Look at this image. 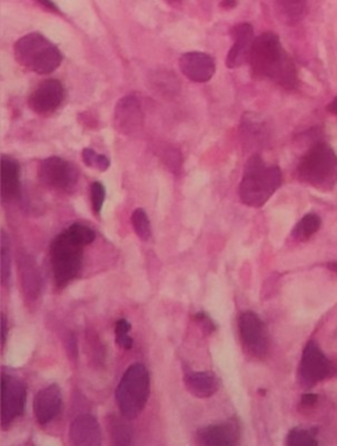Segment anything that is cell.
Listing matches in <instances>:
<instances>
[{"instance_id": "6da1fadb", "label": "cell", "mask_w": 337, "mask_h": 446, "mask_svg": "<svg viewBox=\"0 0 337 446\" xmlns=\"http://www.w3.org/2000/svg\"><path fill=\"white\" fill-rule=\"evenodd\" d=\"M248 62L253 75L257 79H267L285 89L297 87L295 64L284 50L279 35L266 32L255 38Z\"/></svg>"}, {"instance_id": "7a4b0ae2", "label": "cell", "mask_w": 337, "mask_h": 446, "mask_svg": "<svg viewBox=\"0 0 337 446\" xmlns=\"http://www.w3.org/2000/svg\"><path fill=\"white\" fill-rule=\"evenodd\" d=\"M94 238L93 229L82 224H72L54 238L50 247V260L58 288H64L78 278L84 249L91 245Z\"/></svg>"}, {"instance_id": "3957f363", "label": "cell", "mask_w": 337, "mask_h": 446, "mask_svg": "<svg viewBox=\"0 0 337 446\" xmlns=\"http://www.w3.org/2000/svg\"><path fill=\"white\" fill-rule=\"evenodd\" d=\"M282 184L279 166L266 164L259 154L248 159L239 185V198L246 206L259 208L264 206Z\"/></svg>"}, {"instance_id": "277c9868", "label": "cell", "mask_w": 337, "mask_h": 446, "mask_svg": "<svg viewBox=\"0 0 337 446\" xmlns=\"http://www.w3.org/2000/svg\"><path fill=\"white\" fill-rule=\"evenodd\" d=\"M15 58L25 70L37 75H48L58 69L63 55L58 46L41 33L21 37L13 47Z\"/></svg>"}, {"instance_id": "5b68a950", "label": "cell", "mask_w": 337, "mask_h": 446, "mask_svg": "<svg viewBox=\"0 0 337 446\" xmlns=\"http://www.w3.org/2000/svg\"><path fill=\"white\" fill-rule=\"evenodd\" d=\"M151 393V378L148 369L140 363L132 364L122 377L116 391V400L120 415L128 419H136Z\"/></svg>"}, {"instance_id": "8992f818", "label": "cell", "mask_w": 337, "mask_h": 446, "mask_svg": "<svg viewBox=\"0 0 337 446\" xmlns=\"http://www.w3.org/2000/svg\"><path fill=\"white\" fill-rule=\"evenodd\" d=\"M298 178L313 188L329 191L337 184V154L327 143H318L303 156Z\"/></svg>"}, {"instance_id": "52a82bcc", "label": "cell", "mask_w": 337, "mask_h": 446, "mask_svg": "<svg viewBox=\"0 0 337 446\" xmlns=\"http://www.w3.org/2000/svg\"><path fill=\"white\" fill-rule=\"evenodd\" d=\"M298 373L304 386H314L315 384L335 376L337 366L327 357L320 347L311 341L303 350Z\"/></svg>"}, {"instance_id": "ba28073f", "label": "cell", "mask_w": 337, "mask_h": 446, "mask_svg": "<svg viewBox=\"0 0 337 446\" xmlns=\"http://www.w3.org/2000/svg\"><path fill=\"white\" fill-rule=\"evenodd\" d=\"M26 388L23 381L8 373L1 376V427L8 428L24 413Z\"/></svg>"}, {"instance_id": "9c48e42d", "label": "cell", "mask_w": 337, "mask_h": 446, "mask_svg": "<svg viewBox=\"0 0 337 446\" xmlns=\"http://www.w3.org/2000/svg\"><path fill=\"white\" fill-rule=\"evenodd\" d=\"M39 179L47 188L70 193L78 184L79 172L69 161L63 160L62 157L53 156L47 157L41 163Z\"/></svg>"}, {"instance_id": "30bf717a", "label": "cell", "mask_w": 337, "mask_h": 446, "mask_svg": "<svg viewBox=\"0 0 337 446\" xmlns=\"http://www.w3.org/2000/svg\"><path fill=\"white\" fill-rule=\"evenodd\" d=\"M238 329L244 348L248 353L259 359L267 355V330L259 316L253 312H244L238 319Z\"/></svg>"}, {"instance_id": "8fae6325", "label": "cell", "mask_w": 337, "mask_h": 446, "mask_svg": "<svg viewBox=\"0 0 337 446\" xmlns=\"http://www.w3.org/2000/svg\"><path fill=\"white\" fill-rule=\"evenodd\" d=\"M64 100V88L62 82L48 79L41 82L29 97V107L39 116L54 113Z\"/></svg>"}, {"instance_id": "7c38bea8", "label": "cell", "mask_w": 337, "mask_h": 446, "mask_svg": "<svg viewBox=\"0 0 337 446\" xmlns=\"http://www.w3.org/2000/svg\"><path fill=\"white\" fill-rule=\"evenodd\" d=\"M62 390L57 384H51L39 390L33 400V411L37 423L42 427L51 423L62 411Z\"/></svg>"}, {"instance_id": "4fadbf2b", "label": "cell", "mask_w": 337, "mask_h": 446, "mask_svg": "<svg viewBox=\"0 0 337 446\" xmlns=\"http://www.w3.org/2000/svg\"><path fill=\"white\" fill-rule=\"evenodd\" d=\"M179 67L187 79L194 82H210L216 72L215 59L201 51L183 54L179 59Z\"/></svg>"}, {"instance_id": "5bb4252c", "label": "cell", "mask_w": 337, "mask_h": 446, "mask_svg": "<svg viewBox=\"0 0 337 446\" xmlns=\"http://www.w3.org/2000/svg\"><path fill=\"white\" fill-rule=\"evenodd\" d=\"M144 121L139 98L135 94H127L118 101L114 112V123L119 132L132 134L139 130Z\"/></svg>"}, {"instance_id": "9a60e30c", "label": "cell", "mask_w": 337, "mask_h": 446, "mask_svg": "<svg viewBox=\"0 0 337 446\" xmlns=\"http://www.w3.org/2000/svg\"><path fill=\"white\" fill-rule=\"evenodd\" d=\"M241 427L237 420H226L201 428L198 432L199 444L207 446H230L239 443Z\"/></svg>"}, {"instance_id": "2e32d148", "label": "cell", "mask_w": 337, "mask_h": 446, "mask_svg": "<svg viewBox=\"0 0 337 446\" xmlns=\"http://www.w3.org/2000/svg\"><path fill=\"white\" fill-rule=\"evenodd\" d=\"M232 35L234 42L226 58V66L229 69H237L250 58V53L255 41L254 28L251 24H238L233 28Z\"/></svg>"}, {"instance_id": "e0dca14e", "label": "cell", "mask_w": 337, "mask_h": 446, "mask_svg": "<svg viewBox=\"0 0 337 446\" xmlns=\"http://www.w3.org/2000/svg\"><path fill=\"white\" fill-rule=\"evenodd\" d=\"M70 438L72 445H101L102 432L97 419L89 413H82L80 416H78L71 424Z\"/></svg>"}, {"instance_id": "ac0fdd59", "label": "cell", "mask_w": 337, "mask_h": 446, "mask_svg": "<svg viewBox=\"0 0 337 446\" xmlns=\"http://www.w3.org/2000/svg\"><path fill=\"white\" fill-rule=\"evenodd\" d=\"M183 381L187 390L200 400L213 397L220 389V380L213 372H187Z\"/></svg>"}, {"instance_id": "d6986e66", "label": "cell", "mask_w": 337, "mask_h": 446, "mask_svg": "<svg viewBox=\"0 0 337 446\" xmlns=\"http://www.w3.org/2000/svg\"><path fill=\"white\" fill-rule=\"evenodd\" d=\"M19 265L25 297H28V300L30 301H35L41 292V276L38 272V267L33 258L26 254L20 256Z\"/></svg>"}, {"instance_id": "ffe728a7", "label": "cell", "mask_w": 337, "mask_h": 446, "mask_svg": "<svg viewBox=\"0 0 337 446\" xmlns=\"http://www.w3.org/2000/svg\"><path fill=\"white\" fill-rule=\"evenodd\" d=\"M20 193V168L11 157L1 159V198L15 199Z\"/></svg>"}, {"instance_id": "44dd1931", "label": "cell", "mask_w": 337, "mask_h": 446, "mask_svg": "<svg viewBox=\"0 0 337 446\" xmlns=\"http://www.w3.org/2000/svg\"><path fill=\"white\" fill-rule=\"evenodd\" d=\"M276 11L286 25L301 23L307 13V0H276Z\"/></svg>"}, {"instance_id": "7402d4cb", "label": "cell", "mask_w": 337, "mask_h": 446, "mask_svg": "<svg viewBox=\"0 0 337 446\" xmlns=\"http://www.w3.org/2000/svg\"><path fill=\"white\" fill-rule=\"evenodd\" d=\"M322 225V220L316 213H307L293 229V237L298 241H307L315 235Z\"/></svg>"}, {"instance_id": "603a6c76", "label": "cell", "mask_w": 337, "mask_h": 446, "mask_svg": "<svg viewBox=\"0 0 337 446\" xmlns=\"http://www.w3.org/2000/svg\"><path fill=\"white\" fill-rule=\"evenodd\" d=\"M0 278L1 284L8 287L11 280V247L8 235L1 232L0 237Z\"/></svg>"}, {"instance_id": "cb8c5ba5", "label": "cell", "mask_w": 337, "mask_h": 446, "mask_svg": "<svg viewBox=\"0 0 337 446\" xmlns=\"http://www.w3.org/2000/svg\"><path fill=\"white\" fill-rule=\"evenodd\" d=\"M152 85L163 94H169L174 96L179 91V82L175 78L174 73L170 72H160L153 75V82Z\"/></svg>"}, {"instance_id": "d4e9b609", "label": "cell", "mask_w": 337, "mask_h": 446, "mask_svg": "<svg viewBox=\"0 0 337 446\" xmlns=\"http://www.w3.org/2000/svg\"><path fill=\"white\" fill-rule=\"evenodd\" d=\"M109 431L116 445H129L132 443V429L123 420L111 418Z\"/></svg>"}, {"instance_id": "484cf974", "label": "cell", "mask_w": 337, "mask_h": 446, "mask_svg": "<svg viewBox=\"0 0 337 446\" xmlns=\"http://www.w3.org/2000/svg\"><path fill=\"white\" fill-rule=\"evenodd\" d=\"M131 222H132L134 231H135V233L138 235L140 240L148 241L151 238V223H149L147 212L144 211L143 208H138V210L134 211L132 216H131Z\"/></svg>"}, {"instance_id": "4316f807", "label": "cell", "mask_w": 337, "mask_h": 446, "mask_svg": "<svg viewBox=\"0 0 337 446\" xmlns=\"http://www.w3.org/2000/svg\"><path fill=\"white\" fill-rule=\"evenodd\" d=\"M316 429H302L294 428L286 437V444L289 446H315L318 441L315 438Z\"/></svg>"}, {"instance_id": "83f0119b", "label": "cell", "mask_w": 337, "mask_h": 446, "mask_svg": "<svg viewBox=\"0 0 337 446\" xmlns=\"http://www.w3.org/2000/svg\"><path fill=\"white\" fill-rule=\"evenodd\" d=\"M82 161L86 166L94 168L100 172H105L110 166V160L106 157L105 154H100L95 152L92 148H85L82 151Z\"/></svg>"}, {"instance_id": "f1b7e54d", "label": "cell", "mask_w": 337, "mask_h": 446, "mask_svg": "<svg viewBox=\"0 0 337 446\" xmlns=\"http://www.w3.org/2000/svg\"><path fill=\"white\" fill-rule=\"evenodd\" d=\"M131 330V325L127 319L120 318L118 319L116 323V344L119 347H122L123 350H131L134 347V341L132 338L128 335Z\"/></svg>"}, {"instance_id": "f546056e", "label": "cell", "mask_w": 337, "mask_h": 446, "mask_svg": "<svg viewBox=\"0 0 337 446\" xmlns=\"http://www.w3.org/2000/svg\"><path fill=\"white\" fill-rule=\"evenodd\" d=\"M106 199V188L104 184L95 181L91 186V202H92V210L95 216H100L104 203Z\"/></svg>"}, {"instance_id": "4dcf8cb0", "label": "cell", "mask_w": 337, "mask_h": 446, "mask_svg": "<svg viewBox=\"0 0 337 446\" xmlns=\"http://www.w3.org/2000/svg\"><path fill=\"white\" fill-rule=\"evenodd\" d=\"M194 319L198 323L199 328L203 330L204 334L210 335V334H213L216 331V325L213 323V321L210 319V316L206 314L204 312H199V313H197L194 316Z\"/></svg>"}, {"instance_id": "1f68e13d", "label": "cell", "mask_w": 337, "mask_h": 446, "mask_svg": "<svg viewBox=\"0 0 337 446\" xmlns=\"http://www.w3.org/2000/svg\"><path fill=\"white\" fill-rule=\"evenodd\" d=\"M316 402H318V395L313 394V393L303 394L302 398H301V404L303 407H313L316 404Z\"/></svg>"}, {"instance_id": "d6a6232c", "label": "cell", "mask_w": 337, "mask_h": 446, "mask_svg": "<svg viewBox=\"0 0 337 446\" xmlns=\"http://www.w3.org/2000/svg\"><path fill=\"white\" fill-rule=\"evenodd\" d=\"M0 334H1V338H0V343H1V348L4 347L6 344V341H7V319L4 316H1V319H0Z\"/></svg>"}, {"instance_id": "836d02e7", "label": "cell", "mask_w": 337, "mask_h": 446, "mask_svg": "<svg viewBox=\"0 0 337 446\" xmlns=\"http://www.w3.org/2000/svg\"><path fill=\"white\" fill-rule=\"evenodd\" d=\"M37 3H39L41 6H44L46 10H48V11H53L55 12V13H58V8H57V6L51 1V0H35Z\"/></svg>"}, {"instance_id": "e575fe53", "label": "cell", "mask_w": 337, "mask_h": 446, "mask_svg": "<svg viewBox=\"0 0 337 446\" xmlns=\"http://www.w3.org/2000/svg\"><path fill=\"white\" fill-rule=\"evenodd\" d=\"M327 110H328L329 113H332V114L337 116V97H335V98L332 100V102H331L329 105L327 106Z\"/></svg>"}, {"instance_id": "d590c367", "label": "cell", "mask_w": 337, "mask_h": 446, "mask_svg": "<svg viewBox=\"0 0 337 446\" xmlns=\"http://www.w3.org/2000/svg\"><path fill=\"white\" fill-rule=\"evenodd\" d=\"M235 4H237L235 0H225V3H222V7H225V8H233Z\"/></svg>"}, {"instance_id": "8d00e7d4", "label": "cell", "mask_w": 337, "mask_h": 446, "mask_svg": "<svg viewBox=\"0 0 337 446\" xmlns=\"http://www.w3.org/2000/svg\"><path fill=\"white\" fill-rule=\"evenodd\" d=\"M327 267H328L329 270L334 271V272H337V262H329Z\"/></svg>"}]
</instances>
